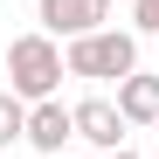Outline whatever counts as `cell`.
I'll list each match as a JSON object with an SVG mask.
<instances>
[{"instance_id": "6da1fadb", "label": "cell", "mask_w": 159, "mask_h": 159, "mask_svg": "<svg viewBox=\"0 0 159 159\" xmlns=\"http://www.w3.org/2000/svg\"><path fill=\"white\" fill-rule=\"evenodd\" d=\"M62 76H69V62H62V42L56 35H21V42H7V90L14 97L48 104V97L62 90Z\"/></svg>"}, {"instance_id": "7a4b0ae2", "label": "cell", "mask_w": 159, "mask_h": 159, "mask_svg": "<svg viewBox=\"0 0 159 159\" xmlns=\"http://www.w3.org/2000/svg\"><path fill=\"white\" fill-rule=\"evenodd\" d=\"M62 62L69 76H90V83H125V76H139V42L125 28H97V35L62 42Z\"/></svg>"}, {"instance_id": "3957f363", "label": "cell", "mask_w": 159, "mask_h": 159, "mask_svg": "<svg viewBox=\"0 0 159 159\" xmlns=\"http://www.w3.org/2000/svg\"><path fill=\"white\" fill-rule=\"evenodd\" d=\"M42 35L56 42H76V35H97L104 21H111V0H42Z\"/></svg>"}, {"instance_id": "277c9868", "label": "cell", "mask_w": 159, "mask_h": 159, "mask_svg": "<svg viewBox=\"0 0 159 159\" xmlns=\"http://www.w3.org/2000/svg\"><path fill=\"white\" fill-rule=\"evenodd\" d=\"M125 131H131V118L118 111L111 97H83V104H76V139H83V145L118 152V145H125Z\"/></svg>"}, {"instance_id": "5b68a950", "label": "cell", "mask_w": 159, "mask_h": 159, "mask_svg": "<svg viewBox=\"0 0 159 159\" xmlns=\"http://www.w3.org/2000/svg\"><path fill=\"white\" fill-rule=\"evenodd\" d=\"M76 139V104L62 97H48V104H28V145L48 152V159H62V145Z\"/></svg>"}, {"instance_id": "8992f818", "label": "cell", "mask_w": 159, "mask_h": 159, "mask_svg": "<svg viewBox=\"0 0 159 159\" xmlns=\"http://www.w3.org/2000/svg\"><path fill=\"white\" fill-rule=\"evenodd\" d=\"M118 111L131 118V125H159V76H125L118 83Z\"/></svg>"}, {"instance_id": "52a82bcc", "label": "cell", "mask_w": 159, "mask_h": 159, "mask_svg": "<svg viewBox=\"0 0 159 159\" xmlns=\"http://www.w3.org/2000/svg\"><path fill=\"white\" fill-rule=\"evenodd\" d=\"M0 145H28V97L0 90Z\"/></svg>"}, {"instance_id": "ba28073f", "label": "cell", "mask_w": 159, "mask_h": 159, "mask_svg": "<svg viewBox=\"0 0 159 159\" xmlns=\"http://www.w3.org/2000/svg\"><path fill=\"white\" fill-rule=\"evenodd\" d=\"M131 21H139V35H159V0H139V7H131Z\"/></svg>"}, {"instance_id": "9c48e42d", "label": "cell", "mask_w": 159, "mask_h": 159, "mask_svg": "<svg viewBox=\"0 0 159 159\" xmlns=\"http://www.w3.org/2000/svg\"><path fill=\"white\" fill-rule=\"evenodd\" d=\"M104 159H139V152H131V145H118V152H104Z\"/></svg>"}]
</instances>
